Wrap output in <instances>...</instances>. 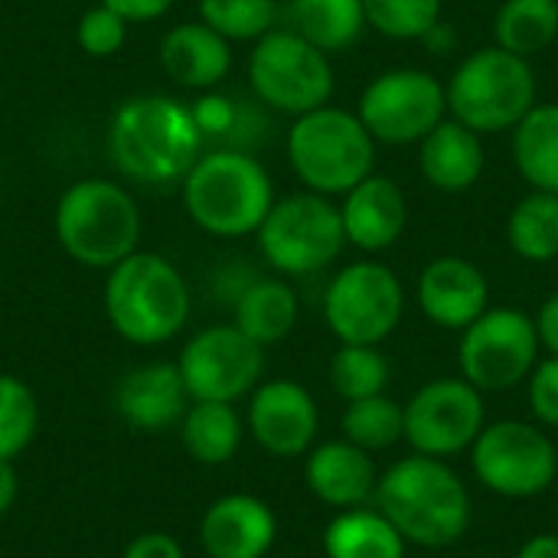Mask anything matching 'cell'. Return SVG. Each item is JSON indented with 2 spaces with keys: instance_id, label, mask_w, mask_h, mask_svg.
<instances>
[{
  "instance_id": "52a82bcc",
  "label": "cell",
  "mask_w": 558,
  "mask_h": 558,
  "mask_svg": "<svg viewBox=\"0 0 558 558\" xmlns=\"http://www.w3.org/2000/svg\"><path fill=\"white\" fill-rule=\"evenodd\" d=\"M288 163L304 190L343 196L376 170V141L356 111L324 105L298 114L288 128Z\"/></svg>"
},
{
  "instance_id": "ba28073f",
  "label": "cell",
  "mask_w": 558,
  "mask_h": 558,
  "mask_svg": "<svg viewBox=\"0 0 558 558\" xmlns=\"http://www.w3.org/2000/svg\"><path fill=\"white\" fill-rule=\"evenodd\" d=\"M255 239L265 265L284 278L317 275L347 248L340 206L311 190L275 199Z\"/></svg>"
},
{
  "instance_id": "e0dca14e",
  "label": "cell",
  "mask_w": 558,
  "mask_h": 558,
  "mask_svg": "<svg viewBox=\"0 0 558 558\" xmlns=\"http://www.w3.org/2000/svg\"><path fill=\"white\" fill-rule=\"evenodd\" d=\"M415 301L435 327L461 333L490 307V281L471 258L441 255L422 268Z\"/></svg>"
},
{
  "instance_id": "9c48e42d",
  "label": "cell",
  "mask_w": 558,
  "mask_h": 558,
  "mask_svg": "<svg viewBox=\"0 0 558 558\" xmlns=\"http://www.w3.org/2000/svg\"><path fill=\"white\" fill-rule=\"evenodd\" d=\"M248 85L262 105L281 114H307L314 108L330 105L337 78L330 56L314 43L288 29H271L252 43L248 52Z\"/></svg>"
},
{
  "instance_id": "d6986e66",
  "label": "cell",
  "mask_w": 558,
  "mask_h": 558,
  "mask_svg": "<svg viewBox=\"0 0 558 558\" xmlns=\"http://www.w3.org/2000/svg\"><path fill=\"white\" fill-rule=\"evenodd\" d=\"M275 539L278 517L255 494H226L199 520V546L209 558H265Z\"/></svg>"
},
{
  "instance_id": "2e32d148",
  "label": "cell",
  "mask_w": 558,
  "mask_h": 558,
  "mask_svg": "<svg viewBox=\"0 0 558 558\" xmlns=\"http://www.w3.org/2000/svg\"><path fill=\"white\" fill-rule=\"evenodd\" d=\"M245 432L271 458H304L317 441L320 409L307 386L294 379H268L248 396Z\"/></svg>"
},
{
  "instance_id": "7c38bea8",
  "label": "cell",
  "mask_w": 558,
  "mask_h": 558,
  "mask_svg": "<svg viewBox=\"0 0 558 558\" xmlns=\"http://www.w3.org/2000/svg\"><path fill=\"white\" fill-rule=\"evenodd\" d=\"M356 118L376 144L405 147L418 144L432 128L448 118L445 82L418 65L386 69L360 92Z\"/></svg>"
},
{
  "instance_id": "e575fe53",
  "label": "cell",
  "mask_w": 558,
  "mask_h": 558,
  "mask_svg": "<svg viewBox=\"0 0 558 558\" xmlns=\"http://www.w3.org/2000/svg\"><path fill=\"white\" fill-rule=\"evenodd\" d=\"M366 26L386 39L418 43L438 20H445V0H363Z\"/></svg>"
},
{
  "instance_id": "ffe728a7",
  "label": "cell",
  "mask_w": 558,
  "mask_h": 558,
  "mask_svg": "<svg viewBox=\"0 0 558 558\" xmlns=\"http://www.w3.org/2000/svg\"><path fill=\"white\" fill-rule=\"evenodd\" d=\"M190 405L183 376L177 363H141L128 369L114 389V409L124 425L137 432H167L177 428Z\"/></svg>"
},
{
  "instance_id": "83f0119b",
  "label": "cell",
  "mask_w": 558,
  "mask_h": 558,
  "mask_svg": "<svg viewBox=\"0 0 558 558\" xmlns=\"http://www.w3.org/2000/svg\"><path fill=\"white\" fill-rule=\"evenodd\" d=\"M288 16L291 29L327 56L356 46L369 29L363 0H291Z\"/></svg>"
},
{
  "instance_id": "5bb4252c",
  "label": "cell",
  "mask_w": 558,
  "mask_h": 558,
  "mask_svg": "<svg viewBox=\"0 0 558 558\" xmlns=\"http://www.w3.org/2000/svg\"><path fill=\"white\" fill-rule=\"evenodd\" d=\"M177 369L190 402H239L255 392L265 376V347L248 340L235 324H213L193 333Z\"/></svg>"
},
{
  "instance_id": "ee69618b",
  "label": "cell",
  "mask_w": 558,
  "mask_h": 558,
  "mask_svg": "<svg viewBox=\"0 0 558 558\" xmlns=\"http://www.w3.org/2000/svg\"><path fill=\"white\" fill-rule=\"evenodd\" d=\"M517 558H558V536L556 533H539L520 546Z\"/></svg>"
},
{
  "instance_id": "6da1fadb",
  "label": "cell",
  "mask_w": 558,
  "mask_h": 558,
  "mask_svg": "<svg viewBox=\"0 0 558 558\" xmlns=\"http://www.w3.org/2000/svg\"><path fill=\"white\" fill-rule=\"evenodd\" d=\"M203 131L193 108L170 95L124 98L108 124V157L134 183H177L203 154Z\"/></svg>"
},
{
  "instance_id": "8fae6325",
  "label": "cell",
  "mask_w": 558,
  "mask_h": 558,
  "mask_svg": "<svg viewBox=\"0 0 558 558\" xmlns=\"http://www.w3.org/2000/svg\"><path fill=\"white\" fill-rule=\"evenodd\" d=\"M405 314V288L383 262L343 265L324 291V320L340 343L383 347Z\"/></svg>"
},
{
  "instance_id": "30bf717a",
  "label": "cell",
  "mask_w": 558,
  "mask_h": 558,
  "mask_svg": "<svg viewBox=\"0 0 558 558\" xmlns=\"http://www.w3.org/2000/svg\"><path fill=\"white\" fill-rule=\"evenodd\" d=\"M471 468L490 494L530 500L556 484L558 448L543 432V425L504 418L484 425V432L471 445Z\"/></svg>"
},
{
  "instance_id": "b9f144b4",
  "label": "cell",
  "mask_w": 558,
  "mask_h": 558,
  "mask_svg": "<svg viewBox=\"0 0 558 558\" xmlns=\"http://www.w3.org/2000/svg\"><path fill=\"white\" fill-rule=\"evenodd\" d=\"M418 43H422L432 56H448V52L458 46V33H454L445 20H438V23H435V26H432Z\"/></svg>"
},
{
  "instance_id": "4fadbf2b",
  "label": "cell",
  "mask_w": 558,
  "mask_h": 558,
  "mask_svg": "<svg viewBox=\"0 0 558 558\" xmlns=\"http://www.w3.org/2000/svg\"><path fill=\"white\" fill-rule=\"evenodd\" d=\"M539 337L533 314L520 307H487L461 330V376L481 392H504L530 379L539 363Z\"/></svg>"
},
{
  "instance_id": "f1b7e54d",
  "label": "cell",
  "mask_w": 558,
  "mask_h": 558,
  "mask_svg": "<svg viewBox=\"0 0 558 558\" xmlns=\"http://www.w3.org/2000/svg\"><path fill=\"white\" fill-rule=\"evenodd\" d=\"M558 39V0H504L494 16V43L533 59Z\"/></svg>"
},
{
  "instance_id": "8d00e7d4",
  "label": "cell",
  "mask_w": 558,
  "mask_h": 558,
  "mask_svg": "<svg viewBox=\"0 0 558 558\" xmlns=\"http://www.w3.org/2000/svg\"><path fill=\"white\" fill-rule=\"evenodd\" d=\"M526 392H530V412L536 425L558 428V356H543L533 366L526 379Z\"/></svg>"
},
{
  "instance_id": "ab89813d",
  "label": "cell",
  "mask_w": 558,
  "mask_h": 558,
  "mask_svg": "<svg viewBox=\"0 0 558 558\" xmlns=\"http://www.w3.org/2000/svg\"><path fill=\"white\" fill-rule=\"evenodd\" d=\"M98 3L111 7L128 23H150V20H160L163 13H170L177 0H98Z\"/></svg>"
},
{
  "instance_id": "277c9868",
  "label": "cell",
  "mask_w": 558,
  "mask_h": 558,
  "mask_svg": "<svg viewBox=\"0 0 558 558\" xmlns=\"http://www.w3.org/2000/svg\"><path fill=\"white\" fill-rule=\"evenodd\" d=\"M105 317L131 347L170 343L190 320V284L180 268L157 252H131L108 268Z\"/></svg>"
},
{
  "instance_id": "f546056e",
  "label": "cell",
  "mask_w": 558,
  "mask_h": 558,
  "mask_svg": "<svg viewBox=\"0 0 558 558\" xmlns=\"http://www.w3.org/2000/svg\"><path fill=\"white\" fill-rule=\"evenodd\" d=\"M510 248L533 265L558 258V193L530 190L507 216Z\"/></svg>"
},
{
  "instance_id": "8992f818",
  "label": "cell",
  "mask_w": 558,
  "mask_h": 558,
  "mask_svg": "<svg viewBox=\"0 0 558 558\" xmlns=\"http://www.w3.org/2000/svg\"><path fill=\"white\" fill-rule=\"evenodd\" d=\"M448 118L477 131L481 137L513 131L539 101L533 59L494 46L468 52L445 82Z\"/></svg>"
},
{
  "instance_id": "7402d4cb",
  "label": "cell",
  "mask_w": 558,
  "mask_h": 558,
  "mask_svg": "<svg viewBox=\"0 0 558 558\" xmlns=\"http://www.w3.org/2000/svg\"><path fill=\"white\" fill-rule=\"evenodd\" d=\"M484 137L454 118H445L418 141V173L438 193L458 196L474 190L484 177Z\"/></svg>"
},
{
  "instance_id": "836d02e7",
  "label": "cell",
  "mask_w": 558,
  "mask_h": 558,
  "mask_svg": "<svg viewBox=\"0 0 558 558\" xmlns=\"http://www.w3.org/2000/svg\"><path fill=\"white\" fill-rule=\"evenodd\" d=\"M39 432V402L33 389L10 373H0V461H16Z\"/></svg>"
},
{
  "instance_id": "3957f363",
  "label": "cell",
  "mask_w": 558,
  "mask_h": 558,
  "mask_svg": "<svg viewBox=\"0 0 558 558\" xmlns=\"http://www.w3.org/2000/svg\"><path fill=\"white\" fill-rule=\"evenodd\" d=\"M275 199L265 163L235 147L203 150L183 177V209L213 239L255 235Z\"/></svg>"
},
{
  "instance_id": "74e56055",
  "label": "cell",
  "mask_w": 558,
  "mask_h": 558,
  "mask_svg": "<svg viewBox=\"0 0 558 558\" xmlns=\"http://www.w3.org/2000/svg\"><path fill=\"white\" fill-rule=\"evenodd\" d=\"M193 118H196L203 137H209V134H229L235 128V121H239L235 105L226 95H203L193 105Z\"/></svg>"
},
{
  "instance_id": "44dd1931",
  "label": "cell",
  "mask_w": 558,
  "mask_h": 558,
  "mask_svg": "<svg viewBox=\"0 0 558 558\" xmlns=\"http://www.w3.org/2000/svg\"><path fill=\"white\" fill-rule=\"evenodd\" d=\"M304 481L320 504L333 510H353L366 507L376 497L379 471L369 451L350 445L347 438H337L314 445L304 454Z\"/></svg>"
},
{
  "instance_id": "60d3db41",
  "label": "cell",
  "mask_w": 558,
  "mask_h": 558,
  "mask_svg": "<svg viewBox=\"0 0 558 558\" xmlns=\"http://www.w3.org/2000/svg\"><path fill=\"white\" fill-rule=\"evenodd\" d=\"M533 324H536V337H539V347L546 350V356H558V294H549L539 304Z\"/></svg>"
},
{
  "instance_id": "d6a6232c",
  "label": "cell",
  "mask_w": 558,
  "mask_h": 558,
  "mask_svg": "<svg viewBox=\"0 0 558 558\" xmlns=\"http://www.w3.org/2000/svg\"><path fill=\"white\" fill-rule=\"evenodd\" d=\"M199 20L229 43H255L278 23V0H199Z\"/></svg>"
},
{
  "instance_id": "4dcf8cb0",
  "label": "cell",
  "mask_w": 558,
  "mask_h": 558,
  "mask_svg": "<svg viewBox=\"0 0 558 558\" xmlns=\"http://www.w3.org/2000/svg\"><path fill=\"white\" fill-rule=\"evenodd\" d=\"M340 432L350 445H356L369 454L389 451L405 438V409L386 392L347 402L343 418H340Z\"/></svg>"
},
{
  "instance_id": "9a60e30c",
  "label": "cell",
  "mask_w": 558,
  "mask_h": 558,
  "mask_svg": "<svg viewBox=\"0 0 558 558\" xmlns=\"http://www.w3.org/2000/svg\"><path fill=\"white\" fill-rule=\"evenodd\" d=\"M405 438L415 454L454 458L471 451L477 435L487 425L484 392L474 389L464 376H441L425 383L405 405Z\"/></svg>"
},
{
  "instance_id": "5b68a950",
  "label": "cell",
  "mask_w": 558,
  "mask_h": 558,
  "mask_svg": "<svg viewBox=\"0 0 558 558\" xmlns=\"http://www.w3.org/2000/svg\"><path fill=\"white\" fill-rule=\"evenodd\" d=\"M52 229L75 265L108 271L137 252L144 222L131 190L105 177H82L59 196Z\"/></svg>"
},
{
  "instance_id": "7bdbcfd3",
  "label": "cell",
  "mask_w": 558,
  "mask_h": 558,
  "mask_svg": "<svg viewBox=\"0 0 558 558\" xmlns=\"http://www.w3.org/2000/svg\"><path fill=\"white\" fill-rule=\"evenodd\" d=\"M16 497H20V474L13 461H0V520L16 507Z\"/></svg>"
},
{
  "instance_id": "d590c367",
  "label": "cell",
  "mask_w": 558,
  "mask_h": 558,
  "mask_svg": "<svg viewBox=\"0 0 558 558\" xmlns=\"http://www.w3.org/2000/svg\"><path fill=\"white\" fill-rule=\"evenodd\" d=\"M128 26L131 23L124 16H118L111 7L98 3L78 16L75 39L92 59H108V56L121 52V46L128 43Z\"/></svg>"
},
{
  "instance_id": "d4e9b609",
  "label": "cell",
  "mask_w": 558,
  "mask_h": 558,
  "mask_svg": "<svg viewBox=\"0 0 558 558\" xmlns=\"http://www.w3.org/2000/svg\"><path fill=\"white\" fill-rule=\"evenodd\" d=\"M180 441L196 464H229L245 438V418L232 402H190L180 418Z\"/></svg>"
},
{
  "instance_id": "cb8c5ba5",
  "label": "cell",
  "mask_w": 558,
  "mask_h": 558,
  "mask_svg": "<svg viewBox=\"0 0 558 558\" xmlns=\"http://www.w3.org/2000/svg\"><path fill=\"white\" fill-rule=\"evenodd\" d=\"M301 317L298 291L284 278H252L232 301V324L258 347H275L291 337Z\"/></svg>"
},
{
  "instance_id": "4316f807",
  "label": "cell",
  "mask_w": 558,
  "mask_h": 558,
  "mask_svg": "<svg viewBox=\"0 0 558 558\" xmlns=\"http://www.w3.org/2000/svg\"><path fill=\"white\" fill-rule=\"evenodd\" d=\"M402 533L369 507L340 510L324 530L327 558H405Z\"/></svg>"
},
{
  "instance_id": "ac0fdd59",
  "label": "cell",
  "mask_w": 558,
  "mask_h": 558,
  "mask_svg": "<svg viewBox=\"0 0 558 558\" xmlns=\"http://www.w3.org/2000/svg\"><path fill=\"white\" fill-rule=\"evenodd\" d=\"M340 199H343L340 222H343L347 245L366 255H379L392 248L409 229V196L386 173L373 170Z\"/></svg>"
},
{
  "instance_id": "484cf974",
  "label": "cell",
  "mask_w": 558,
  "mask_h": 558,
  "mask_svg": "<svg viewBox=\"0 0 558 558\" xmlns=\"http://www.w3.org/2000/svg\"><path fill=\"white\" fill-rule=\"evenodd\" d=\"M513 134V163L530 190L558 193V101H536Z\"/></svg>"
},
{
  "instance_id": "7a4b0ae2",
  "label": "cell",
  "mask_w": 558,
  "mask_h": 558,
  "mask_svg": "<svg viewBox=\"0 0 558 558\" xmlns=\"http://www.w3.org/2000/svg\"><path fill=\"white\" fill-rule=\"evenodd\" d=\"M376 510L402 533L409 546L448 549L471 526V494L461 474L428 454L396 461L376 484Z\"/></svg>"
},
{
  "instance_id": "603a6c76",
  "label": "cell",
  "mask_w": 558,
  "mask_h": 558,
  "mask_svg": "<svg viewBox=\"0 0 558 558\" xmlns=\"http://www.w3.org/2000/svg\"><path fill=\"white\" fill-rule=\"evenodd\" d=\"M160 69L183 88L209 92L226 82L232 72V43L209 29L203 20L180 23L160 39Z\"/></svg>"
},
{
  "instance_id": "f35d334b",
  "label": "cell",
  "mask_w": 558,
  "mask_h": 558,
  "mask_svg": "<svg viewBox=\"0 0 558 558\" xmlns=\"http://www.w3.org/2000/svg\"><path fill=\"white\" fill-rule=\"evenodd\" d=\"M121 558H186V553H183V546H180L177 536L154 530V533L134 536V539L124 546Z\"/></svg>"
},
{
  "instance_id": "1f68e13d",
  "label": "cell",
  "mask_w": 558,
  "mask_h": 558,
  "mask_svg": "<svg viewBox=\"0 0 558 558\" xmlns=\"http://www.w3.org/2000/svg\"><path fill=\"white\" fill-rule=\"evenodd\" d=\"M327 376H330L333 392L343 402H356V399L383 396L389 389L392 366H389V360H386V353L379 347L340 343L337 353L330 356Z\"/></svg>"
}]
</instances>
